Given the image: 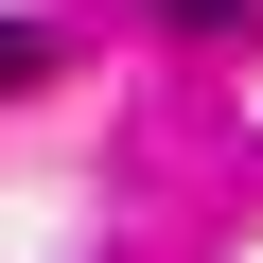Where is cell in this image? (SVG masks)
<instances>
[{
	"label": "cell",
	"instance_id": "7a4b0ae2",
	"mask_svg": "<svg viewBox=\"0 0 263 263\" xmlns=\"http://www.w3.org/2000/svg\"><path fill=\"white\" fill-rule=\"evenodd\" d=\"M35 70H53V35H18V18H0V88H35Z\"/></svg>",
	"mask_w": 263,
	"mask_h": 263
},
{
	"label": "cell",
	"instance_id": "6da1fadb",
	"mask_svg": "<svg viewBox=\"0 0 263 263\" xmlns=\"http://www.w3.org/2000/svg\"><path fill=\"white\" fill-rule=\"evenodd\" d=\"M158 18H193V35H246V18H263V0H158Z\"/></svg>",
	"mask_w": 263,
	"mask_h": 263
}]
</instances>
